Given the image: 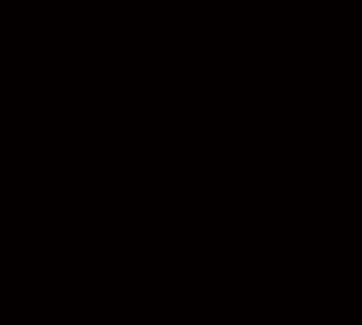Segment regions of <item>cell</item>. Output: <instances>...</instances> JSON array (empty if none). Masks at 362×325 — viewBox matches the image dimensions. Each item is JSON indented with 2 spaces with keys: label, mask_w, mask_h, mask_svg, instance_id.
<instances>
[]
</instances>
